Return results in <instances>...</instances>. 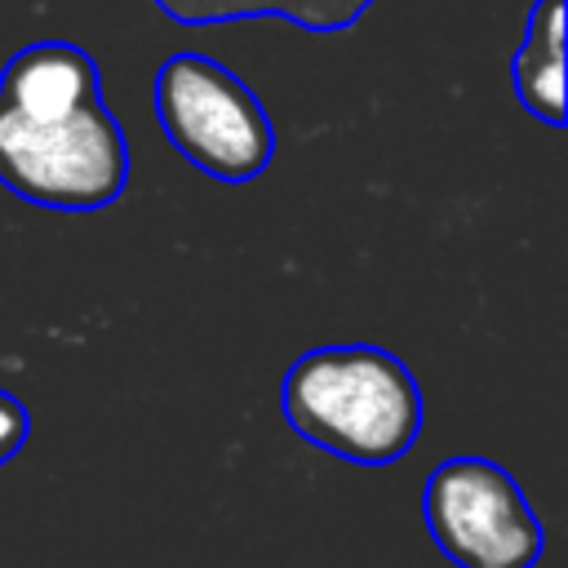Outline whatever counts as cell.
Instances as JSON below:
<instances>
[{
    "instance_id": "obj_1",
    "label": "cell",
    "mask_w": 568,
    "mask_h": 568,
    "mask_svg": "<svg viewBox=\"0 0 568 568\" xmlns=\"http://www.w3.org/2000/svg\"><path fill=\"white\" fill-rule=\"evenodd\" d=\"M280 413L306 444L351 466H390L417 444L422 386L399 355L368 342H337L288 364Z\"/></svg>"
},
{
    "instance_id": "obj_2",
    "label": "cell",
    "mask_w": 568,
    "mask_h": 568,
    "mask_svg": "<svg viewBox=\"0 0 568 568\" xmlns=\"http://www.w3.org/2000/svg\"><path fill=\"white\" fill-rule=\"evenodd\" d=\"M129 178V146L115 115L98 102L27 120L0 102V186L27 204L58 213H89L120 200Z\"/></svg>"
},
{
    "instance_id": "obj_3",
    "label": "cell",
    "mask_w": 568,
    "mask_h": 568,
    "mask_svg": "<svg viewBox=\"0 0 568 568\" xmlns=\"http://www.w3.org/2000/svg\"><path fill=\"white\" fill-rule=\"evenodd\" d=\"M164 138L217 182H253L275 151L262 102L213 58L173 53L155 75Z\"/></svg>"
},
{
    "instance_id": "obj_4",
    "label": "cell",
    "mask_w": 568,
    "mask_h": 568,
    "mask_svg": "<svg viewBox=\"0 0 568 568\" xmlns=\"http://www.w3.org/2000/svg\"><path fill=\"white\" fill-rule=\"evenodd\" d=\"M430 541L457 568H537L546 528L515 484L488 457H444L422 488Z\"/></svg>"
},
{
    "instance_id": "obj_5",
    "label": "cell",
    "mask_w": 568,
    "mask_h": 568,
    "mask_svg": "<svg viewBox=\"0 0 568 568\" xmlns=\"http://www.w3.org/2000/svg\"><path fill=\"white\" fill-rule=\"evenodd\" d=\"M0 102L27 120L71 115L98 102V71L75 44H31L4 67Z\"/></svg>"
},
{
    "instance_id": "obj_6",
    "label": "cell",
    "mask_w": 568,
    "mask_h": 568,
    "mask_svg": "<svg viewBox=\"0 0 568 568\" xmlns=\"http://www.w3.org/2000/svg\"><path fill=\"white\" fill-rule=\"evenodd\" d=\"M564 0H541L528 40L515 58V89L519 102L541 115L546 124H564V31H559Z\"/></svg>"
},
{
    "instance_id": "obj_7",
    "label": "cell",
    "mask_w": 568,
    "mask_h": 568,
    "mask_svg": "<svg viewBox=\"0 0 568 568\" xmlns=\"http://www.w3.org/2000/svg\"><path fill=\"white\" fill-rule=\"evenodd\" d=\"M27 435H31V413H27V404H22L18 395L0 390V466H9V462L22 453Z\"/></svg>"
}]
</instances>
